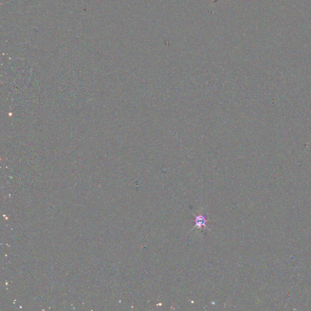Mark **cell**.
<instances>
[{
    "label": "cell",
    "mask_w": 311,
    "mask_h": 311,
    "mask_svg": "<svg viewBox=\"0 0 311 311\" xmlns=\"http://www.w3.org/2000/svg\"><path fill=\"white\" fill-rule=\"evenodd\" d=\"M192 214L195 216L194 222H195V224H196V225H195V226L193 227V229L197 227L199 229H201V228L202 226H204V227H205L206 228H207L208 230H210L209 228L206 225V223L207 222V220L206 219V218L204 216H202L201 215H200L199 216H196V215H194V213H192Z\"/></svg>",
    "instance_id": "6da1fadb"
}]
</instances>
